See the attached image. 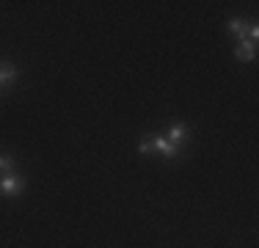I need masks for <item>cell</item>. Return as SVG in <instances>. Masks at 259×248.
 I'll use <instances>...</instances> for the list:
<instances>
[{
	"instance_id": "obj_1",
	"label": "cell",
	"mask_w": 259,
	"mask_h": 248,
	"mask_svg": "<svg viewBox=\"0 0 259 248\" xmlns=\"http://www.w3.org/2000/svg\"><path fill=\"white\" fill-rule=\"evenodd\" d=\"M22 190H25V177H22V174L11 171V174H3V177H0V196L14 198V196H20Z\"/></svg>"
},
{
	"instance_id": "obj_2",
	"label": "cell",
	"mask_w": 259,
	"mask_h": 248,
	"mask_svg": "<svg viewBox=\"0 0 259 248\" xmlns=\"http://www.w3.org/2000/svg\"><path fill=\"white\" fill-rule=\"evenodd\" d=\"M152 144H155V149H157L160 154H163L165 160L180 157V152H182V149H180V146H174L168 138H165V135H152Z\"/></svg>"
},
{
	"instance_id": "obj_3",
	"label": "cell",
	"mask_w": 259,
	"mask_h": 248,
	"mask_svg": "<svg viewBox=\"0 0 259 248\" xmlns=\"http://www.w3.org/2000/svg\"><path fill=\"white\" fill-rule=\"evenodd\" d=\"M234 58L243 61V64L254 61V58H256V42H248V39L237 42V47H234Z\"/></svg>"
},
{
	"instance_id": "obj_4",
	"label": "cell",
	"mask_w": 259,
	"mask_h": 248,
	"mask_svg": "<svg viewBox=\"0 0 259 248\" xmlns=\"http://www.w3.org/2000/svg\"><path fill=\"white\" fill-rule=\"evenodd\" d=\"M188 133H190V130H188V124L177 121V124H171V127H168V133H165V138H168L174 146H180V149H182V144L188 141Z\"/></svg>"
},
{
	"instance_id": "obj_5",
	"label": "cell",
	"mask_w": 259,
	"mask_h": 248,
	"mask_svg": "<svg viewBox=\"0 0 259 248\" xmlns=\"http://www.w3.org/2000/svg\"><path fill=\"white\" fill-rule=\"evenodd\" d=\"M229 33H232L237 42H243L245 36H248V22L240 20V17H234V20H229Z\"/></svg>"
},
{
	"instance_id": "obj_6",
	"label": "cell",
	"mask_w": 259,
	"mask_h": 248,
	"mask_svg": "<svg viewBox=\"0 0 259 248\" xmlns=\"http://www.w3.org/2000/svg\"><path fill=\"white\" fill-rule=\"evenodd\" d=\"M17 80L14 64H0V86H11Z\"/></svg>"
},
{
	"instance_id": "obj_7",
	"label": "cell",
	"mask_w": 259,
	"mask_h": 248,
	"mask_svg": "<svg viewBox=\"0 0 259 248\" xmlns=\"http://www.w3.org/2000/svg\"><path fill=\"white\" fill-rule=\"evenodd\" d=\"M14 157H11V154H0V171H3V174H11V171H14Z\"/></svg>"
},
{
	"instance_id": "obj_8",
	"label": "cell",
	"mask_w": 259,
	"mask_h": 248,
	"mask_svg": "<svg viewBox=\"0 0 259 248\" xmlns=\"http://www.w3.org/2000/svg\"><path fill=\"white\" fill-rule=\"evenodd\" d=\"M141 154H149V152H155V144H152V135H146L144 141H141Z\"/></svg>"
}]
</instances>
